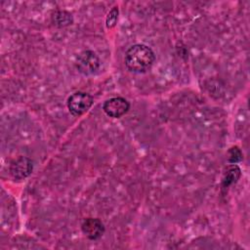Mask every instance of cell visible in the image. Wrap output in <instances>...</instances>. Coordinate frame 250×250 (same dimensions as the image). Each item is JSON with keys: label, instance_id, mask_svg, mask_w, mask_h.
I'll return each instance as SVG.
<instances>
[{"label": "cell", "instance_id": "cell-10", "mask_svg": "<svg viewBox=\"0 0 250 250\" xmlns=\"http://www.w3.org/2000/svg\"><path fill=\"white\" fill-rule=\"evenodd\" d=\"M242 160V152L238 146H232L229 149V162L237 163Z\"/></svg>", "mask_w": 250, "mask_h": 250}, {"label": "cell", "instance_id": "cell-5", "mask_svg": "<svg viewBox=\"0 0 250 250\" xmlns=\"http://www.w3.org/2000/svg\"><path fill=\"white\" fill-rule=\"evenodd\" d=\"M32 169V161L27 157L21 156L12 162L10 166V173L13 178L22 180L31 174Z\"/></svg>", "mask_w": 250, "mask_h": 250}, {"label": "cell", "instance_id": "cell-4", "mask_svg": "<svg viewBox=\"0 0 250 250\" xmlns=\"http://www.w3.org/2000/svg\"><path fill=\"white\" fill-rule=\"evenodd\" d=\"M130 108L129 102L122 97H114L106 100L103 104V109L106 115L112 118H119Z\"/></svg>", "mask_w": 250, "mask_h": 250}, {"label": "cell", "instance_id": "cell-3", "mask_svg": "<svg viewBox=\"0 0 250 250\" xmlns=\"http://www.w3.org/2000/svg\"><path fill=\"white\" fill-rule=\"evenodd\" d=\"M75 66L83 75H91L100 67V59L94 51L85 50L75 60Z\"/></svg>", "mask_w": 250, "mask_h": 250}, {"label": "cell", "instance_id": "cell-2", "mask_svg": "<svg viewBox=\"0 0 250 250\" xmlns=\"http://www.w3.org/2000/svg\"><path fill=\"white\" fill-rule=\"evenodd\" d=\"M93 97L85 92H75L71 94L66 102L67 108L73 116H81L93 105Z\"/></svg>", "mask_w": 250, "mask_h": 250}, {"label": "cell", "instance_id": "cell-8", "mask_svg": "<svg viewBox=\"0 0 250 250\" xmlns=\"http://www.w3.org/2000/svg\"><path fill=\"white\" fill-rule=\"evenodd\" d=\"M55 18H56V24L59 26H65V25L71 24L72 22L71 15L65 11L58 12Z\"/></svg>", "mask_w": 250, "mask_h": 250}, {"label": "cell", "instance_id": "cell-7", "mask_svg": "<svg viewBox=\"0 0 250 250\" xmlns=\"http://www.w3.org/2000/svg\"><path fill=\"white\" fill-rule=\"evenodd\" d=\"M240 174H241V171L237 165L232 164L229 166L226 172L224 173V177L222 181V188H227L229 186L235 184L237 180L240 178Z\"/></svg>", "mask_w": 250, "mask_h": 250}, {"label": "cell", "instance_id": "cell-1", "mask_svg": "<svg viewBox=\"0 0 250 250\" xmlns=\"http://www.w3.org/2000/svg\"><path fill=\"white\" fill-rule=\"evenodd\" d=\"M155 61L153 51L145 44L131 46L125 54L127 68L135 73H143L148 70Z\"/></svg>", "mask_w": 250, "mask_h": 250}, {"label": "cell", "instance_id": "cell-6", "mask_svg": "<svg viewBox=\"0 0 250 250\" xmlns=\"http://www.w3.org/2000/svg\"><path fill=\"white\" fill-rule=\"evenodd\" d=\"M82 232L91 240L100 238L104 232V226L100 219L87 218L81 224Z\"/></svg>", "mask_w": 250, "mask_h": 250}, {"label": "cell", "instance_id": "cell-9", "mask_svg": "<svg viewBox=\"0 0 250 250\" xmlns=\"http://www.w3.org/2000/svg\"><path fill=\"white\" fill-rule=\"evenodd\" d=\"M118 7L114 6L107 14L105 19V25L107 28H113L116 25L117 20H118Z\"/></svg>", "mask_w": 250, "mask_h": 250}]
</instances>
